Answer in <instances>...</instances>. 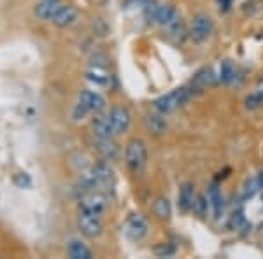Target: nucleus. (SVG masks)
<instances>
[{"mask_svg": "<svg viewBox=\"0 0 263 259\" xmlns=\"http://www.w3.org/2000/svg\"><path fill=\"white\" fill-rule=\"evenodd\" d=\"M91 130L97 138H112V135H114L109 116H102V114H97V116L93 117Z\"/></svg>", "mask_w": 263, "mask_h": 259, "instance_id": "f8f14e48", "label": "nucleus"}, {"mask_svg": "<svg viewBox=\"0 0 263 259\" xmlns=\"http://www.w3.org/2000/svg\"><path fill=\"white\" fill-rule=\"evenodd\" d=\"M144 126H146V130L149 131V133L160 137V135H163L165 131H167L168 123L165 119V114L151 112V114H146V116H144Z\"/></svg>", "mask_w": 263, "mask_h": 259, "instance_id": "6e6552de", "label": "nucleus"}, {"mask_svg": "<svg viewBox=\"0 0 263 259\" xmlns=\"http://www.w3.org/2000/svg\"><path fill=\"white\" fill-rule=\"evenodd\" d=\"M190 98V91L186 90V88H177V90H172L171 93H167V95L160 96V98L155 100V110L160 114H171L174 112L176 109H179L181 105H184L186 102Z\"/></svg>", "mask_w": 263, "mask_h": 259, "instance_id": "f03ea898", "label": "nucleus"}, {"mask_svg": "<svg viewBox=\"0 0 263 259\" xmlns=\"http://www.w3.org/2000/svg\"><path fill=\"white\" fill-rule=\"evenodd\" d=\"M207 200H209V205L213 207L214 217H219V214L223 212V194L221 189L218 188V184H211L207 189Z\"/></svg>", "mask_w": 263, "mask_h": 259, "instance_id": "f3484780", "label": "nucleus"}, {"mask_svg": "<svg viewBox=\"0 0 263 259\" xmlns=\"http://www.w3.org/2000/svg\"><path fill=\"white\" fill-rule=\"evenodd\" d=\"M79 205H81V210L102 215L105 210H107L109 200L104 193H100V191H97V189H91V191H86V193L81 194V198H79Z\"/></svg>", "mask_w": 263, "mask_h": 259, "instance_id": "7ed1b4c3", "label": "nucleus"}, {"mask_svg": "<svg viewBox=\"0 0 263 259\" xmlns=\"http://www.w3.org/2000/svg\"><path fill=\"white\" fill-rule=\"evenodd\" d=\"M190 33H192V39L195 42L207 41L211 37V33H213V19L207 14H197L192 21Z\"/></svg>", "mask_w": 263, "mask_h": 259, "instance_id": "423d86ee", "label": "nucleus"}, {"mask_svg": "<svg viewBox=\"0 0 263 259\" xmlns=\"http://www.w3.org/2000/svg\"><path fill=\"white\" fill-rule=\"evenodd\" d=\"M91 173H93V177H95L99 188H107V186H112L114 170H112L111 165L107 163V161H100V163H97L95 167H93Z\"/></svg>", "mask_w": 263, "mask_h": 259, "instance_id": "1a4fd4ad", "label": "nucleus"}, {"mask_svg": "<svg viewBox=\"0 0 263 259\" xmlns=\"http://www.w3.org/2000/svg\"><path fill=\"white\" fill-rule=\"evenodd\" d=\"M69 256L72 259H91V250L79 240H70Z\"/></svg>", "mask_w": 263, "mask_h": 259, "instance_id": "a211bd4d", "label": "nucleus"}, {"mask_svg": "<svg viewBox=\"0 0 263 259\" xmlns=\"http://www.w3.org/2000/svg\"><path fill=\"white\" fill-rule=\"evenodd\" d=\"M207 207H209V200H207L203 194H198L193 200V212L198 215V217H205L207 215Z\"/></svg>", "mask_w": 263, "mask_h": 259, "instance_id": "4be33fe9", "label": "nucleus"}, {"mask_svg": "<svg viewBox=\"0 0 263 259\" xmlns=\"http://www.w3.org/2000/svg\"><path fill=\"white\" fill-rule=\"evenodd\" d=\"M218 4H219V7H223L224 11L230 7V4H232V0H218Z\"/></svg>", "mask_w": 263, "mask_h": 259, "instance_id": "a878e982", "label": "nucleus"}, {"mask_svg": "<svg viewBox=\"0 0 263 259\" xmlns=\"http://www.w3.org/2000/svg\"><path fill=\"white\" fill-rule=\"evenodd\" d=\"M86 79L88 81H91V83H95L97 86H105V84L109 83V75L105 74L104 70H100V69H93V70H90L86 74Z\"/></svg>", "mask_w": 263, "mask_h": 259, "instance_id": "aec40b11", "label": "nucleus"}, {"mask_svg": "<svg viewBox=\"0 0 263 259\" xmlns=\"http://www.w3.org/2000/svg\"><path fill=\"white\" fill-rule=\"evenodd\" d=\"M149 231V224L141 214H134L125 224V236L130 242H141Z\"/></svg>", "mask_w": 263, "mask_h": 259, "instance_id": "39448f33", "label": "nucleus"}, {"mask_svg": "<svg viewBox=\"0 0 263 259\" xmlns=\"http://www.w3.org/2000/svg\"><path fill=\"white\" fill-rule=\"evenodd\" d=\"M213 81H214L213 70L203 69L202 72H198L197 77H195V84H198L200 88H205V86H209V84H213Z\"/></svg>", "mask_w": 263, "mask_h": 259, "instance_id": "5701e85b", "label": "nucleus"}, {"mask_svg": "<svg viewBox=\"0 0 263 259\" xmlns=\"http://www.w3.org/2000/svg\"><path fill=\"white\" fill-rule=\"evenodd\" d=\"M109 121H111L114 135L126 133L130 128V123H132L128 109L123 107V105H116V107H112L111 112H109Z\"/></svg>", "mask_w": 263, "mask_h": 259, "instance_id": "0eeeda50", "label": "nucleus"}, {"mask_svg": "<svg viewBox=\"0 0 263 259\" xmlns=\"http://www.w3.org/2000/svg\"><path fill=\"white\" fill-rule=\"evenodd\" d=\"M177 18H179V14H177V11L174 9L172 6H160L158 9H156L155 18L153 19H155L158 25H162V27L167 28L168 25H172Z\"/></svg>", "mask_w": 263, "mask_h": 259, "instance_id": "dca6fc26", "label": "nucleus"}, {"mask_svg": "<svg viewBox=\"0 0 263 259\" xmlns=\"http://www.w3.org/2000/svg\"><path fill=\"white\" fill-rule=\"evenodd\" d=\"M79 104H81L83 107H86L90 112H95V114L102 112L105 107L104 96L99 95V93H93L90 90H84L79 93Z\"/></svg>", "mask_w": 263, "mask_h": 259, "instance_id": "9d476101", "label": "nucleus"}, {"mask_svg": "<svg viewBox=\"0 0 263 259\" xmlns=\"http://www.w3.org/2000/svg\"><path fill=\"white\" fill-rule=\"evenodd\" d=\"M193 200H195V193H193V186L190 182L181 186L179 194H177V205L182 212H190L193 209Z\"/></svg>", "mask_w": 263, "mask_h": 259, "instance_id": "2eb2a0df", "label": "nucleus"}, {"mask_svg": "<svg viewBox=\"0 0 263 259\" xmlns=\"http://www.w3.org/2000/svg\"><path fill=\"white\" fill-rule=\"evenodd\" d=\"M258 186H260V188H263V172L260 173V175H258Z\"/></svg>", "mask_w": 263, "mask_h": 259, "instance_id": "bb28decb", "label": "nucleus"}, {"mask_svg": "<svg viewBox=\"0 0 263 259\" xmlns=\"http://www.w3.org/2000/svg\"><path fill=\"white\" fill-rule=\"evenodd\" d=\"M146 160H147L146 144H144L141 138H132L130 142L126 144V149H125L126 167H128L134 173H137L144 168Z\"/></svg>", "mask_w": 263, "mask_h": 259, "instance_id": "f257e3e1", "label": "nucleus"}, {"mask_svg": "<svg viewBox=\"0 0 263 259\" xmlns=\"http://www.w3.org/2000/svg\"><path fill=\"white\" fill-rule=\"evenodd\" d=\"M78 226L81 229L83 235L88 236V238H97V236H100L102 231H104V224H102L100 215L91 214V212H86V210H81V214H79Z\"/></svg>", "mask_w": 263, "mask_h": 259, "instance_id": "20e7f679", "label": "nucleus"}, {"mask_svg": "<svg viewBox=\"0 0 263 259\" xmlns=\"http://www.w3.org/2000/svg\"><path fill=\"white\" fill-rule=\"evenodd\" d=\"M76 19H78V11L72 6H62L51 21H53L58 28H67V27H70Z\"/></svg>", "mask_w": 263, "mask_h": 259, "instance_id": "ddd939ff", "label": "nucleus"}, {"mask_svg": "<svg viewBox=\"0 0 263 259\" xmlns=\"http://www.w3.org/2000/svg\"><path fill=\"white\" fill-rule=\"evenodd\" d=\"M233 77H235V69H233L232 62L224 60L221 63V67H219V79H221V83L228 84V83H232Z\"/></svg>", "mask_w": 263, "mask_h": 259, "instance_id": "412c9836", "label": "nucleus"}, {"mask_svg": "<svg viewBox=\"0 0 263 259\" xmlns=\"http://www.w3.org/2000/svg\"><path fill=\"white\" fill-rule=\"evenodd\" d=\"M153 212L158 219H171L172 215V207L171 202L167 198H158L155 203H153Z\"/></svg>", "mask_w": 263, "mask_h": 259, "instance_id": "6ab92c4d", "label": "nucleus"}, {"mask_svg": "<svg viewBox=\"0 0 263 259\" xmlns=\"http://www.w3.org/2000/svg\"><path fill=\"white\" fill-rule=\"evenodd\" d=\"M63 6L62 0H39L33 9V14L39 19H53V16L57 14L58 9Z\"/></svg>", "mask_w": 263, "mask_h": 259, "instance_id": "9b49d317", "label": "nucleus"}, {"mask_svg": "<svg viewBox=\"0 0 263 259\" xmlns=\"http://www.w3.org/2000/svg\"><path fill=\"white\" fill-rule=\"evenodd\" d=\"M174 252H176V249H174L171 244H162L155 249V254L158 257H171L174 256Z\"/></svg>", "mask_w": 263, "mask_h": 259, "instance_id": "b1692460", "label": "nucleus"}, {"mask_svg": "<svg viewBox=\"0 0 263 259\" xmlns=\"http://www.w3.org/2000/svg\"><path fill=\"white\" fill-rule=\"evenodd\" d=\"M14 184L18 186V188H25V186H30L32 181L27 173H18V175L14 177Z\"/></svg>", "mask_w": 263, "mask_h": 259, "instance_id": "393cba45", "label": "nucleus"}, {"mask_svg": "<svg viewBox=\"0 0 263 259\" xmlns=\"http://www.w3.org/2000/svg\"><path fill=\"white\" fill-rule=\"evenodd\" d=\"M97 149L104 160H116L120 156V147L112 138H97Z\"/></svg>", "mask_w": 263, "mask_h": 259, "instance_id": "4468645a", "label": "nucleus"}]
</instances>
